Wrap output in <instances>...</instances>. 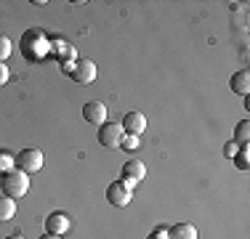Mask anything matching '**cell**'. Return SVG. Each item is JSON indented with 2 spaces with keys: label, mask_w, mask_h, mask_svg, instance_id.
Listing matches in <instances>:
<instances>
[{
  "label": "cell",
  "mask_w": 250,
  "mask_h": 239,
  "mask_svg": "<svg viewBox=\"0 0 250 239\" xmlns=\"http://www.w3.org/2000/svg\"><path fill=\"white\" fill-rule=\"evenodd\" d=\"M48 51H51V43L40 29H27L21 35V53H24L29 61H40Z\"/></svg>",
  "instance_id": "cell-1"
},
{
  "label": "cell",
  "mask_w": 250,
  "mask_h": 239,
  "mask_svg": "<svg viewBox=\"0 0 250 239\" xmlns=\"http://www.w3.org/2000/svg\"><path fill=\"white\" fill-rule=\"evenodd\" d=\"M0 189H3L5 197L19 199V197H24L29 191V176L21 173V170H11V173H5V176L0 178Z\"/></svg>",
  "instance_id": "cell-2"
},
{
  "label": "cell",
  "mask_w": 250,
  "mask_h": 239,
  "mask_svg": "<svg viewBox=\"0 0 250 239\" xmlns=\"http://www.w3.org/2000/svg\"><path fill=\"white\" fill-rule=\"evenodd\" d=\"M43 162H45V154L40 149H21V154L16 157V165H19L21 173H38L43 170Z\"/></svg>",
  "instance_id": "cell-3"
},
{
  "label": "cell",
  "mask_w": 250,
  "mask_h": 239,
  "mask_svg": "<svg viewBox=\"0 0 250 239\" xmlns=\"http://www.w3.org/2000/svg\"><path fill=\"white\" fill-rule=\"evenodd\" d=\"M130 199H133V189L128 186L125 181H115L106 186V202L115 207H128Z\"/></svg>",
  "instance_id": "cell-4"
},
{
  "label": "cell",
  "mask_w": 250,
  "mask_h": 239,
  "mask_svg": "<svg viewBox=\"0 0 250 239\" xmlns=\"http://www.w3.org/2000/svg\"><path fill=\"white\" fill-rule=\"evenodd\" d=\"M69 77H72L77 85H91L96 80V64L91 59H77L72 72H69Z\"/></svg>",
  "instance_id": "cell-5"
},
{
  "label": "cell",
  "mask_w": 250,
  "mask_h": 239,
  "mask_svg": "<svg viewBox=\"0 0 250 239\" xmlns=\"http://www.w3.org/2000/svg\"><path fill=\"white\" fill-rule=\"evenodd\" d=\"M123 136H125V130H123L120 122H104L99 128V143H101V146H106V149L120 146Z\"/></svg>",
  "instance_id": "cell-6"
},
{
  "label": "cell",
  "mask_w": 250,
  "mask_h": 239,
  "mask_svg": "<svg viewBox=\"0 0 250 239\" xmlns=\"http://www.w3.org/2000/svg\"><path fill=\"white\" fill-rule=\"evenodd\" d=\"M144 176H146V165L141 162V159H128V162L123 165V181L128 183L130 189L139 181H144Z\"/></svg>",
  "instance_id": "cell-7"
},
{
  "label": "cell",
  "mask_w": 250,
  "mask_h": 239,
  "mask_svg": "<svg viewBox=\"0 0 250 239\" xmlns=\"http://www.w3.org/2000/svg\"><path fill=\"white\" fill-rule=\"evenodd\" d=\"M120 125L128 136H139L141 139V133L146 130V117H144V112H125Z\"/></svg>",
  "instance_id": "cell-8"
},
{
  "label": "cell",
  "mask_w": 250,
  "mask_h": 239,
  "mask_svg": "<svg viewBox=\"0 0 250 239\" xmlns=\"http://www.w3.org/2000/svg\"><path fill=\"white\" fill-rule=\"evenodd\" d=\"M83 117H85V122H91V125H104L106 122V117H109V109H106L101 101H88L85 106H83Z\"/></svg>",
  "instance_id": "cell-9"
},
{
  "label": "cell",
  "mask_w": 250,
  "mask_h": 239,
  "mask_svg": "<svg viewBox=\"0 0 250 239\" xmlns=\"http://www.w3.org/2000/svg\"><path fill=\"white\" fill-rule=\"evenodd\" d=\"M45 229H48V234L64 237L69 231V215L67 213H51L45 218Z\"/></svg>",
  "instance_id": "cell-10"
},
{
  "label": "cell",
  "mask_w": 250,
  "mask_h": 239,
  "mask_svg": "<svg viewBox=\"0 0 250 239\" xmlns=\"http://www.w3.org/2000/svg\"><path fill=\"white\" fill-rule=\"evenodd\" d=\"M229 85H231V91H234V93L248 96V91H250V72L248 69L234 72V75H231V80H229Z\"/></svg>",
  "instance_id": "cell-11"
},
{
  "label": "cell",
  "mask_w": 250,
  "mask_h": 239,
  "mask_svg": "<svg viewBox=\"0 0 250 239\" xmlns=\"http://www.w3.org/2000/svg\"><path fill=\"white\" fill-rule=\"evenodd\" d=\"M168 239H197V229L192 223H176L168 229Z\"/></svg>",
  "instance_id": "cell-12"
},
{
  "label": "cell",
  "mask_w": 250,
  "mask_h": 239,
  "mask_svg": "<svg viewBox=\"0 0 250 239\" xmlns=\"http://www.w3.org/2000/svg\"><path fill=\"white\" fill-rule=\"evenodd\" d=\"M16 213V199H11V197H0V220H11Z\"/></svg>",
  "instance_id": "cell-13"
},
{
  "label": "cell",
  "mask_w": 250,
  "mask_h": 239,
  "mask_svg": "<svg viewBox=\"0 0 250 239\" xmlns=\"http://www.w3.org/2000/svg\"><path fill=\"white\" fill-rule=\"evenodd\" d=\"M53 51H56V56H59V61H62V64H64V59H69V61L75 59L72 45H69V43H62V40H53ZM75 61H77V59H75Z\"/></svg>",
  "instance_id": "cell-14"
},
{
  "label": "cell",
  "mask_w": 250,
  "mask_h": 239,
  "mask_svg": "<svg viewBox=\"0 0 250 239\" xmlns=\"http://www.w3.org/2000/svg\"><path fill=\"white\" fill-rule=\"evenodd\" d=\"M248 141H250V122H248V120H242V122L237 125V130H234V143L248 146Z\"/></svg>",
  "instance_id": "cell-15"
},
{
  "label": "cell",
  "mask_w": 250,
  "mask_h": 239,
  "mask_svg": "<svg viewBox=\"0 0 250 239\" xmlns=\"http://www.w3.org/2000/svg\"><path fill=\"white\" fill-rule=\"evenodd\" d=\"M16 165V157L11 152H5V149H0V176H5V173H11Z\"/></svg>",
  "instance_id": "cell-16"
},
{
  "label": "cell",
  "mask_w": 250,
  "mask_h": 239,
  "mask_svg": "<svg viewBox=\"0 0 250 239\" xmlns=\"http://www.w3.org/2000/svg\"><path fill=\"white\" fill-rule=\"evenodd\" d=\"M234 165L240 167L242 173H248V167H250V149L248 146H242L240 152L234 154Z\"/></svg>",
  "instance_id": "cell-17"
},
{
  "label": "cell",
  "mask_w": 250,
  "mask_h": 239,
  "mask_svg": "<svg viewBox=\"0 0 250 239\" xmlns=\"http://www.w3.org/2000/svg\"><path fill=\"white\" fill-rule=\"evenodd\" d=\"M11 51H14V48H11V40L5 38V35H0V64H5V59L11 56Z\"/></svg>",
  "instance_id": "cell-18"
},
{
  "label": "cell",
  "mask_w": 250,
  "mask_h": 239,
  "mask_svg": "<svg viewBox=\"0 0 250 239\" xmlns=\"http://www.w3.org/2000/svg\"><path fill=\"white\" fill-rule=\"evenodd\" d=\"M139 136H128V133H125L123 136V141H120V146L125 149V152H128V149H130V152H133V149H139Z\"/></svg>",
  "instance_id": "cell-19"
},
{
  "label": "cell",
  "mask_w": 250,
  "mask_h": 239,
  "mask_svg": "<svg viewBox=\"0 0 250 239\" xmlns=\"http://www.w3.org/2000/svg\"><path fill=\"white\" fill-rule=\"evenodd\" d=\"M237 152H240V146H237L234 141H229V143H226V146H224V154H226V157H229V159H234V154H237Z\"/></svg>",
  "instance_id": "cell-20"
},
{
  "label": "cell",
  "mask_w": 250,
  "mask_h": 239,
  "mask_svg": "<svg viewBox=\"0 0 250 239\" xmlns=\"http://www.w3.org/2000/svg\"><path fill=\"white\" fill-rule=\"evenodd\" d=\"M8 77H11V72H8V67H5V64H0V88H3L5 82H8Z\"/></svg>",
  "instance_id": "cell-21"
},
{
  "label": "cell",
  "mask_w": 250,
  "mask_h": 239,
  "mask_svg": "<svg viewBox=\"0 0 250 239\" xmlns=\"http://www.w3.org/2000/svg\"><path fill=\"white\" fill-rule=\"evenodd\" d=\"M149 239H168V229H163V226H160V229H154V234Z\"/></svg>",
  "instance_id": "cell-22"
},
{
  "label": "cell",
  "mask_w": 250,
  "mask_h": 239,
  "mask_svg": "<svg viewBox=\"0 0 250 239\" xmlns=\"http://www.w3.org/2000/svg\"><path fill=\"white\" fill-rule=\"evenodd\" d=\"M40 239H62V237H56V234H43Z\"/></svg>",
  "instance_id": "cell-23"
},
{
  "label": "cell",
  "mask_w": 250,
  "mask_h": 239,
  "mask_svg": "<svg viewBox=\"0 0 250 239\" xmlns=\"http://www.w3.org/2000/svg\"><path fill=\"white\" fill-rule=\"evenodd\" d=\"M5 239H24V234H11V237H5Z\"/></svg>",
  "instance_id": "cell-24"
}]
</instances>
